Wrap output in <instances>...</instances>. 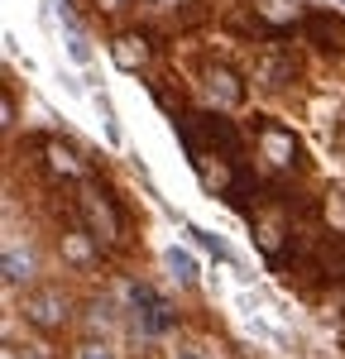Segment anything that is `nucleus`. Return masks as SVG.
<instances>
[{
	"label": "nucleus",
	"mask_w": 345,
	"mask_h": 359,
	"mask_svg": "<svg viewBox=\"0 0 345 359\" xmlns=\"http://www.w3.org/2000/svg\"><path fill=\"white\" fill-rule=\"evenodd\" d=\"M255 135H259V154L269 158L273 168H297V158H302V144H297V135L292 130H283V125H273V120H255Z\"/></svg>",
	"instance_id": "f257e3e1"
},
{
	"label": "nucleus",
	"mask_w": 345,
	"mask_h": 359,
	"mask_svg": "<svg viewBox=\"0 0 345 359\" xmlns=\"http://www.w3.org/2000/svg\"><path fill=\"white\" fill-rule=\"evenodd\" d=\"M77 206H82L86 225H91V240H106V245H115V240H120V230H125V225H120V211H115V206L96 192V187H82Z\"/></svg>",
	"instance_id": "f03ea898"
},
{
	"label": "nucleus",
	"mask_w": 345,
	"mask_h": 359,
	"mask_svg": "<svg viewBox=\"0 0 345 359\" xmlns=\"http://www.w3.org/2000/svg\"><path fill=\"white\" fill-rule=\"evenodd\" d=\"M192 125H197L201 144H211V149H221L226 158H235L240 163V154H245V144H240V130L230 125L221 111H206V115H192Z\"/></svg>",
	"instance_id": "7ed1b4c3"
},
{
	"label": "nucleus",
	"mask_w": 345,
	"mask_h": 359,
	"mask_svg": "<svg viewBox=\"0 0 345 359\" xmlns=\"http://www.w3.org/2000/svg\"><path fill=\"white\" fill-rule=\"evenodd\" d=\"M25 316L34 326H43V331H58L67 321V302H62V292H53V287H39V292L25 297Z\"/></svg>",
	"instance_id": "20e7f679"
},
{
	"label": "nucleus",
	"mask_w": 345,
	"mask_h": 359,
	"mask_svg": "<svg viewBox=\"0 0 345 359\" xmlns=\"http://www.w3.org/2000/svg\"><path fill=\"white\" fill-rule=\"evenodd\" d=\"M292 77H297L292 53H288L283 43H269V48L259 53V62H255V82H264V86H288Z\"/></svg>",
	"instance_id": "39448f33"
},
{
	"label": "nucleus",
	"mask_w": 345,
	"mask_h": 359,
	"mask_svg": "<svg viewBox=\"0 0 345 359\" xmlns=\"http://www.w3.org/2000/svg\"><path fill=\"white\" fill-rule=\"evenodd\" d=\"M302 34L312 39L316 48H336V53H345V20H341V15L312 10V15L302 20Z\"/></svg>",
	"instance_id": "423d86ee"
},
{
	"label": "nucleus",
	"mask_w": 345,
	"mask_h": 359,
	"mask_svg": "<svg viewBox=\"0 0 345 359\" xmlns=\"http://www.w3.org/2000/svg\"><path fill=\"white\" fill-rule=\"evenodd\" d=\"M135 306L144 311V326H149V331H168V326H172V306L163 302L154 287H144V283L135 287Z\"/></svg>",
	"instance_id": "0eeeda50"
},
{
	"label": "nucleus",
	"mask_w": 345,
	"mask_h": 359,
	"mask_svg": "<svg viewBox=\"0 0 345 359\" xmlns=\"http://www.w3.org/2000/svg\"><path fill=\"white\" fill-rule=\"evenodd\" d=\"M111 57H115V67H125V72H140L144 62H149V43H144L140 34H120L111 43Z\"/></svg>",
	"instance_id": "6e6552de"
},
{
	"label": "nucleus",
	"mask_w": 345,
	"mask_h": 359,
	"mask_svg": "<svg viewBox=\"0 0 345 359\" xmlns=\"http://www.w3.org/2000/svg\"><path fill=\"white\" fill-rule=\"evenodd\" d=\"M255 20L264 29H288L297 20V0H255Z\"/></svg>",
	"instance_id": "1a4fd4ad"
},
{
	"label": "nucleus",
	"mask_w": 345,
	"mask_h": 359,
	"mask_svg": "<svg viewBox=\"0 0 345 359\" xmlns=\"http://www.w3.org/2000/svg\"><path fill=\"white\" fill-rule=\"evenodd\" d=\"M206 86H211V96H221V106H240L245 101V86H240V77L230 67H211L206 72Z\"/></svg>",
	"instance_id": "9d476101"
},
{
	"label": "nucleus",
	"mask_w": 345,
	"mask_h": 359,
	"mask_svg": "<svg viewBox=\"0 0 345 359\" xmlns=\"http://www.w3.org/2000/svg\"><path fill=\"white\" fill-rule=\"evenodd\" d=\"M43 154H48V168H53V172H62V177H72V172H77V163H72V154H67L62 144H48Z\"/></svg>",
	"instance_id": "9b49d317"
},
{
	"label": "nucleus",
	"mask_w": 345,
	"mask_h": 359,
	"mask_svg": "<svg viewBox=\"0 0 345 359\" xmlns=\"http://www.w3.org/2000/svg\"><path fill=\"white\" fill-rule=\"evenodd\" d=\"M168 269L182 278V283H192V278H197V264H192L187 254H177V249H168Z\"/></svg>",
	"instance_id": "f8f14e48"
},
{
	"label": "nucleus",
	"mask_w": 345,
	"mask_h": 359,
	"mask_svg": "<svg viewBox=\"0 0 345 359\" xmlns=\"http://www.w3.org/2000/svg\"><path fill=\"white\" fill-rule=\"evenodd\" d=\"M192 235H197V240H201V249H211V254H216V259H230V249L221 245V240H216V235H201V230H192Z\"/></svg>",
	"instance_id": "ddd939ff"
},
{
	"label": "nucleus",
	"mask_w": 345,
	"mask_h": 359,
	"mask_svg": "<svg viewBox=\"0 0 345 359\" xmlns=\"http://www.w3.org/2000/svg\"><path fill=\"white\" fill-rule=\"evenodd\" d=\"M326 269H331L336 278H345V245H336L331 254H326Z\"/></svg>",
	"instance_id": "4468645a"
},
{
	"label": "nucleus",
	"mask_w": 345,
	"mask_h": 359,
	"mask_svg": "<svg viewBox=\"0 0 345 359\" xmlns=\"http://www.w3.org/2000/svg\"><path fill=\"white\" fill-rule=\"evenodd\" d=\"M20 269H29V264H20V254H15V249H10V254H5V278H10V283H20Z\"/></svg>",
	"instance_id": "2eb2a0df"
},
{
	"label": "nucleus",
	"mask_w": 345,
	"mask_h": 359,
	"mask_svg": "<svg viewBox=\"0 0 345 359\" xmlns=\"http://www.w3.org/2000/svg\"><path fill=\"white\" fill-rule=\"evenodd\" d=\"M0 125H5V130H10V125H15V101H10V91H5V96H0Z\"/></svg>",
	"instance_id": "dca6fc26"
},
{
	"label": "nucleus",
	"mask_w": 345,
	"mask_h": 359,
	"mask_svg": "<svg viewBox=\"0 0 345 359\" xmlns=\"http://www.w3.org/2000/svg\"><path fill=\"white\" fill-rule=\"evenodd\" d=\"M77 359H111V350H106V345H82Z\"/></svg>",
	"instance_id": "f3484780"
},
{
	"label": "nucleus",
	"mask_w": 345,
	"mask_h": 359,
	"mask_svg": "<svg viewBox=\"0 0 345 359\" xmlns=\"http://www.w3.org/2000/svg\"><path fill=\"white\" fill-rule=\"evenodd\" d=\"M67 254H72V259H77V264H86V259H91V249H86L82 240H67Z\"/></svg>",
	"instance_id": "a211bd4d"
},
{
	"label": "nucleus",
	"mask_w": 345,
	"mask_h": 359,
	"mask_svg": "<svg viewBox=\"0 0 345 359\" xmlns=\"http://www.w3.org/2000/svg\"><path fill=\"white\" fill-rule=\"evenodd\" d=\"M15 355H20V359H43L39 350H15Z\"/></svg>",
	"instance_id": "6ab92c4d"
},
{
	"label": "nucleus",
	"mask_w": 345,
	"mask_h": 359,
	"mask_svg": "<svg viewBox=\"0 0 345 359\" xmlns=\"http://www.w3.org/2000/svg\"><path fill=\"white\" fill-rule=\"evenodd\" d=\"M336 149H341V154H345V130H341V135H336Z\"/></svg>",
	"instance_id": "aec40b11"
}]
</instances>
